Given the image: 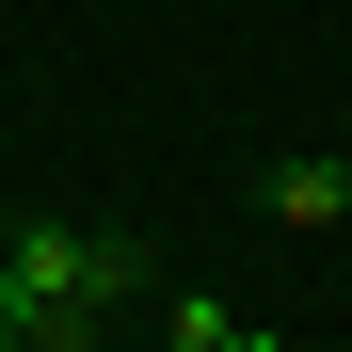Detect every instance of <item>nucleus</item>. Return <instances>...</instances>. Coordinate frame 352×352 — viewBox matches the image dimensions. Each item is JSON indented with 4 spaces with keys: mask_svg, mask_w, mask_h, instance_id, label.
Instances as JSON below:
<instances>
[{
    "mask_svg": "<svg viewBox=\"0 0 352 352\" xmlns=\"http://www.w3.org/2000/svg\"><path fill=\"white\" fill-rule=\"evenodd\" d=\"M48 352H129V336H112V320H48Z\"/></svg>",
    "mask_w": 352,
    "mask_h": 352,
    "instance_id": "4",
    "label": "nucleus"
},
{
    "mask_svg": "<svg viewBox=\"0 0 352 352\" xmlns=\"http://www.w3.org/2000/svg\"><path fill=\"white\" fill-rule=\"evenodd\" d=\"M0 272L32 288V320H112V305L144 288V256L96 241V224H16V241H0Z\"/></svg>",
    "mask_w": 352,
    "mask_h": 352,
    "instance_id": "1",
    "label": "nucleus"
},
{
    "mask_svg": "<svg viewBox=\"0 0 352 352\" xmlns=\"http://www.w3.org/2000/svg\"><path fill=\"white\" fill-rule=\"evenodd\" d=\"M208 352H272V320H224V336H208Z\"/></svg>",
    "mask_w": 352,
    "mask_h": 352,
    "instance_id": "5",
    "label": "nucleus"
},
{
    "mask_svg": "<svg viewBox=\"0 0 352 352\" xmlns=\"http://www.w3.org/2000/svg\"><path fill=\"white\" fill-rule=\"evenodd\" d=\"M224 320H241V305H208V288H176V305H160V352H208Z\"/></svg>",
    "mask_w": 352,
    "mask_h": 352,
    "instance_id": "3",
    "label": "nucleus"
},
{
    "mask_svg": "<svg viewBox=\"0 0 352 352\" xmlns=\"http://www.w3.org/2000/svg\"><path fill=\"white\" fill-rule=\"evenodd\" d=\"M272 224H288V241L352 224V160H336V144H288V160H272Z\"/></svg>",
    "mask_w": 352,
    "mask_h": 352,
    "instance_id": "2",
    "label": "nucleus"
},
{
    "mask_svg": "<svg viewBox=\"0 0 352 352\" xmlns=\"http://www.w3.org/2000/svg\"><path fill=\"white\" fill-rule=\"evenodd\" d=\"M0 352H32V336H0Z\"/></svg>",
    "mask_w": 352,
    "mask_h": 352,
    "instance_id": "6",
    "label": "nucleus"
}]
</instances>
